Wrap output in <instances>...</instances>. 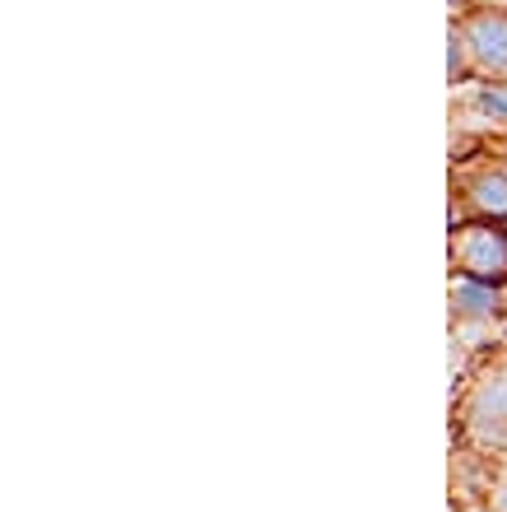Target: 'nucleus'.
Wrapping results in <instances>:
<instances>
[{
    "mask_svg": "<svg viewBox=\"0 0 507 512\" xmlns=\"http://www.w3.org/2000/svg\"><path fill=\"white\" fill-rule=\"evenodd\" d=\"M452 512H480V508H452Z\"/></svg>",
    "mask_w": 507,
    "mask_h": 512,
    "instance_id": "obj_8",
    "label": "nucleus"
},
{
    "mask_svg": "<svg viewBox=\"0 0 507 512\" xmlns=\"http://www.w3.org/2000/svg\"><path fill=\"white\" fill-rule=\"evenodd\" d=\"M452 122L475 126V145H480V135H507V80H475L470 89L456 84Z\"/></svg>",
    "mask_w": 507,
    "mask_h": 512,
    "instance_id": "obj_6",
    "label": "nucleus"
},
{
    "mask_svg": "<svg viewBox=\"0 0 507 512\" xmlns=\"http://www.w3.org/2000/svg\"><path fill=\"white\" fill-rule=\"evenodd\" d=\"M480 512H507V466H503V471L494 475V485L484 489Z\"/></svg>",
    "mask_w": 507,
    "mask_h": 512,
    "instance_id": "obj_7",
    "label": "nucleus"
},
{
    "mask_svg": "<svg viewBox=\"0 0 507 512\" xmlns=\"http://www.w3.org/2000/svg\"><path fill=\"white\" fill-rule=\"evenodd\" d=\"M498 5H503V10H507V0H498Z\"/></svg>",
    "mask_w": 507,
    "mask_h": 512,
    "instance_id": "obj_9",
    "label": "nucleus"
},
{
    "mask_svg": "<svg viewBox=\"0 0 507 512\" xmlns=\"http://www.w3.org/2000/svg\"><path fill=\"white\" fill-rule=\"evenodd\" d=\"M452 270L489 284H507V224H494V219L452 224Z\"/></svg>",
    "mask_w": 507,
    "mask_h": 512,
    "instance_id": "obj_5",
    "label": "nucleus"
},
{
    "mask_svg": "<svg viewBox=\"0 0 507 512\" xmlns=\"http://www.w3.org/2000/svg\"><path fill=\"white\" fill-rule=\"evenodd\" d=\"M475 373L456 382L452 443L507 466V350L484 354Z\"/></svg>",
    "mask_w": 507,
    "mask_h": 512,
    "instance_id": "obj_1",
    "label": "nucleus"
},
{
    "mask_svg": "<svg viewBox=\"0 0 507 512\" xmlns=\"http://www.w3.org/2000/svg\"><path fill=\"white\" fill-rule=\"evenodd\" d=\"M452 350L480 364L484 354L507 350V284H489L452 270Z\"/></svg>",
    "mask_w": 507,
    "mask_h": 512,
    "instance_id": "obj_2",
    "label": "nucleus"
},
{
    "mask_svg": "<svg viewBox=\"0 0 507 512\" xmlns=\"http://www.w3.org/2000/svg\"><path fill=\"white\" fill-rule=\"evenodd\" d=\"M466 219L507 224V154L475 149L452 163V224Z\"/></svg>",
    "mask_w": 507,
    "mask_h": 512,
    "instance_id": "obj_4",
    "label": "nucleus"
},
{
    "mask_svg": "<svg viewBox=\"0 0 507 512\" xmlns=\"http://www.w3.org/2000/svg\"><path fill=\"white\" fill-rule=\"evenodd\" d=\"M507 80V10L484 5L452 24V84Z\"/></svg>",
    "mask_w": 507,
    "mask_h": 512,
    "instance_id": "obj_3",
    "label": "nucleus"
}]
</instances>
